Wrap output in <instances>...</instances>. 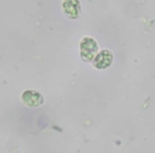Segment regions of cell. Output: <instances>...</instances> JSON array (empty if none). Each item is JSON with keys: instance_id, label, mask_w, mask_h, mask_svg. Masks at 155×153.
<instances>
[{"instance_id": "7a4b0ae2", "label": "cell", "mask_w": 155, "mask_h": 153, "mask_svg": "<svg viewBox=\"0 0 155 153\" xmlns=\"http://www.w3.org/2000/svg\"><path fill=\"white\" fill-rule=\"evenodd\" d=\"M113 58H114V56L110 50H102L93 60L94 66L97 69H105L112 65Z\"/></svg>"}, {"instance_id": "3957f363", "label": "cell", "mask_w": 155, "mask_h": 153, "mask_svg": "<svg viewBox=\"0 0 155 153\" xmlns=\"http://www.w3.org/2000/svg\"><path fill=\"white\" fill-rule=\"evenodd\" d=\"M63 11L69 18H78L81 14V5L79 0H64Z\"/></svg>"}, {"instance_id": "6da1fadb", "label": "cell", "mask_w": 155, "mask_h": 153, "mask_svg": "<svg viewBox=\"0 0 155 153\" xmlns=\"http://www.w3.org/2000/svg\"><path fill=\"white\" fill-rule=\"evenodd\" d=\"M81 58L83 61L91 62L96 58V54L98 52V44L91 37H85L81 41L80 44Z\"/></svg>"}, {"instance_id": "277c9868", "label": "cell", "mask_w": 155, "mask_h": 153, "mask_svg": "<svg viewBox=\"0 0 155 153\" xmlns=\"http://www.w3.org/2000/svg\"><path fill=\"white\" fill-rule=\"evenodd\" d=\"M22 101L29 106H39L44 103V98L36 91H26L22 94Z\"/></svg>"}]
</instances>
